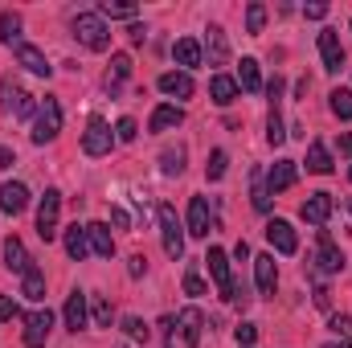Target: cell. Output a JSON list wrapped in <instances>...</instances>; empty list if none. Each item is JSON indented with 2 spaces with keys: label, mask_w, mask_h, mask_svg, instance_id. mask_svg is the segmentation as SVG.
<instances>
[{
  "label": "cell",
  "mask_w": 352,
  "mask_h": 348,
  "mask_svg": "<svg viewBox=\"0 0 352 348\" xmlns=\"http://www.w3.org/2000/svg\"><path fill=\"white\" fill-rule=\"evenodd\" d=\"M160 328L168 332V348H197L201 332H205V316H201V307H184L180 316H168Z\"/></svg>",
  "instance_id": "1"
},
{
  "label": "cell",
  "mask_w": 352,
  "mask_h": 348,
  "mask_svg": "<svg viewBox=\"0 0 352 348\" xmlns=\"http://www.w3.org/2000/svg\"><path fill=\"white\" fill-rule=\"evenodd\" d=\"M70 29H74L78 45H87L90 54H102V50H111V29H107V21H102L98 12H78Z\"/></svg>",
  "instance_id": "2"
},
{
  "label": "cell",
  "mask_w": 352,
  "mask_h": 348,
  "mask_svg": "<svg viewBox=\"0 0 352 348\" xmlns=\"http://www.w3.org/2000/svg\"><path fill=\"white\" fill-rule=\"evenodd\" d=\"M58 131H62V102L54 98V94H45V102L37 107V115H33V144H50V140H58Z\"/></svg>",
  "instance_id": "3"
},
{
  "label": "cell",
  "mask_w": 352,
  "mask_h": 348,
  "mask_svg": "<svg viewBox=\"0 0 352 348\" xmlns=\"http://www.w3.org/2000/svg\"><path fill=\"white\" fill-rule=\"evenodd\" d=\"M156 217H160V238H164V254H168V259H184V226H180L176 209H173V205H160V209H156Z\"/></svg>",
  "instance_id": "4"
},
{
  "label": "cell",
  "mask_w": 352,
  "mask_h": 348,
  "mask_svg": "<svg viewBox=\"0 0 352 348\" xmlns=\"http://www.w3.org/2000/svg\"><path fill=\"white\" fill-rule=\"evenodd\" d=\"M115 148V131H111V123L102 119V115H90L87 131H82V152L87 156H107Z\"/></svg>",
  "instance_id": "5"
},
{
  "label": "cell",
  "mask_w": 352,
  "mask_h": 348,
  "mask_svg": "<svg viewBox=\"0 0 352 348\" xmlns=\"http://www.w3.org/2000/svg\"><path fill=\"white\" fill-rule=\"evenodd\" d=\"M58 217H62V193H58V188H45V197H41V205H37V234H41L45 242L58 238Z\"/></svg>",
  "instance_id": "6"
},
{
  "label": "cell",
  "mask_w": 352,
  "mask_h": 348,
  "mask_svg": "<svg viewBox=\"0 0 352 348\" xmlns=\"http://www.w3.org/2000/svg\"><path fill=\"white\" fill-rule=\"evenodd\" d=\"M0 98H4V111H8V115H16V119H29V115H37V102H33V94L16 87V83H12V74L0 83Z\"/></svg>",
  "instance_id": "7"
},
{
  "label": "cell",
  "mask_w": 352,
  "mask_h": 348,
  "mask_svg": "<svg viewBox=\"0 0 352 348\" xmlns=\"http://www.w3.org/2000/svg\"><path fill=\"white\" fill-rule=\"evenodd\" d=\"M316 266H320L324 274H340V270H344V250L332 242L328 230H320V238H316Z\"/></svg>",
  "instance_id": "8"
},
{
  "label": "cell",
  "mask_w": 352,
  "mask_h": 348,
  "mask_svg": "<svg viewBox=\"0 0 352 348\" xmlns=\"http://www.w3.org/2000/svg\"><path fill=\"white\" fill-rule=\"evenodd\" d=\"M50 332H54V312H50V307L25 316V348H45Z\"/></svg>",
  "instance_id": "9"
},
{
  "label": "cell",
  "mask_w": 352,
  "mask_h": 348,
  "mask_svg": "<svg viewBox=\"0 0 352 348\" xmlns=\"http://www.w3.org/2000/svg\"><path fill=\"white\" fill-rule=\"evenodd\" d=\"M266 242H270V250H278V254H295V250H299V234H295V226L283 221V217H274V221L266 226Z\"/></svg>",
  "instance_id": "10"
},
{
  "label": "cell",
  "mask_w": 352,
  "mask_h": 348,
  "mask_svg": "<svg viewBox=\"0 0 352 348\" xmlns=\"http://www.w3.org/2000/svg\"><path fill=\"white\" fill-rule=\"evenodd\" d=\"M332 209H336V201H332V193H311L303 205H299V217L307 221V226H324L328 217H332Z\"/></svg>",
  "instance_id": "11"
},
{
  "label": "cell",
  "mask_w": 352,
  "mask_h": 348,
  "mask_svg": "<svg viewBox=\"0 0 352 348\" xmlns=\"http://www.w3.org/2000/svg\"><path fill=\"white\" fill-rule=\"evenodd\" d=\"M62 316H66V328L70 332H82L87 328V316H90V295L87 291H70V299H66V307H62Z\"/></svg>",
  "instance_id": "12"
},
{
  "label": "cell",
  "mask_w": 352,
  "mask_h": 348,
  "mask_svg": "<svg viewBox=\"0 0 352 348\" xmlns=\"http://www.w3.org/2000/svg\"><path fill=\"white\" fill-rule=\"evenodd\" d=\"M320 58H324V70L328 74H340L344 70V45H340L336 29H324L320 33Z\"/></svg>",
  "instance_id": "13"
},
{
  "label": "cell",
  "mask_w": 352,
  "mask_h": 348,
  "mask_svg": "<svg viewBox=\"0 0 352 348\" xmlns=\"http://www.w3.org/2000/svg\"><path fill=\"white\" fill-rule=\"evenodd\" d=\"M16 62H21V66H25L29 74H37V78H50V74H54L50 58H45V54H41L37 45H29V41H21V45H16Z\"/></svg>",
  "instance_id": "14"
},
{
  "label": "cell",
  "mask_w": 352,
  "mask_h": 348,
  "mask_svg": "<svg viewBox=\"0 0 352 348\" xmlns=\"http://www.w3.org/2000/svg\"><path fill=\"white\" fill-rule=\"evenodd\" d=\"M0 209H4L8 217L25 213V209H29V188H25L21 180H8V184H0Z\"/></svg>",
  "instance_id": "15"
},
{
  "label": "cell",
  "mask_w": 352,
  "mask_h": 348,
  "mask_svg": "<svg viewBox=\"0 0 352 348\" xmlns=\"http://www.w3.org/2000/svg\"><path fill=\"white\" fill-rule=\"evenodd\" d=\"M205 54H209V66H226L230 62V41H226V29L221 25H209L205 29Z\"/></svg>",
  "instance_id": "16"
},
{
  "label": "cell",
  "mask_w": 352,
  "mask_h": 348,
  "mask_svg": "<svg viewBox=\"0 0 352 348\" xmlns=\"http://www.w3.org/2000/svg\"><path fill=\"white\" fill-rule=\"evenodd\" d=\"M4 266H8L12 274H21V279L33 270V259H29V250H25L21 238H4Z\"/></svg>",
  "instance_id": "17"
},
{
  "label": "cell",
  "mask_w": 352,
  "mask_h": 348,
  "mask_svg": "<svg viewBox=\"0 0 352 348\" xmlns=\"http://www.w3.org/2000/svg\"><path fill=\"white\" fill-rule=\"evenodd\" d=\"M156 87L164 90L168 98H192L197 83H192V74H184V70H168V74H160V83H156Z\"/></svg>",
  "instance_id": "18"
},
{
  "label": "cell",
  "mask_w": 352,
  "mask_h": 348,
  "mask_svg": "<svg viewBox=\"0 0 352 348\" xmlns=\"http://www.w3.org/2000/svg\"><path fill=\"white\" fill-rule=\"evenodd\" d=\"M184 123V111L176 107V102H160L156 111H152V119H148V131H173Z\"/></svg>",
  "instance_id": "19"
},
{
  "label": "cell",
  "mask_w": 352,
  "mask_h": 348,
  "mask_svg": "<svg viewBox=\"0 0 352 348\" xmlns=\"http://www.w3.org/2000/svg\"><path fill=\"white\" fill-rule=\"evenodd\" d=\"M295 184V160H274V168L266 173V193H287Z\"/></svg>",
  "instance_id": "20"
},
{
  "label": "cell",
  "mask_w": 352,
  "mask_h": 348,
  "mask_svg": "<svg viewBox=\"0 0 352 348\" xmlns=\"http://www.w3.org/2000/svg\"><path fill=\"white\" fill-rule=\"evenodd\" d=\"M87 238H90V250H94L98 259H111V254H115V238H111V226H107V221H90Z\"/></svg>",
  "instance_id": "21"
},
{
  "label": "cell",
  "mask_w": 352,
  "mask_h": 348,
  "mask_svg": "<svg viewBox=\"0 0 352 348\" xmlns=\"http://www.w3.org/2000/svg\"><path fill=\"white\" fill-rule=\"evenodd\" d=\"M188 234L192 238H209V201L205 197L188 201Z\"/></svg>",
  "instance_id": "22"
},
{
  "label": "cell",
  "mask_w": 352,
  "mask_h": 348,
  "mask_svg": "<svg viewBox=\"0 0 352 348\" xmlns=\"http://www.w3.org/2000/svg\"><path fill=\"white\" fill-rule=\"evenodd\" d=\"M238 94H242V90H238V78H230V74H213V78H209V98H213L217 107H230Z\"/></svg>",
  "instance_id": "23"
},
{
  "label": "cell",
  "mask_w": 352,
  "mask_h": 348,
  "mask_svg": "<svg viewBox=\"0 0 352 348\" xmlns=\"http://www.w3.org/2000/svg\"><path fill=\"white\" fill-rule=\"evenodd\" d=\"M201 54H205V50H201L192 37H180V41H173V58H176V66H180L184 74H188L192 66H201Z\"/></svg>",
  "instance_id": "24"
},
{
  "label": "cell",
  "mask_w": 352,
  "mask_h": 348,
  "mask_svg": "<svg viewBox=\"0 0 352 348\" xmlns=\"http://www.w3.org/2000/svg\"><path fill=\"white\" fill-rule=\"evenodd\" d=\"M62 242H66V254H70V259L74 262H82L90 254V238H87V226H78V221H74V226H70V230H66V238H62Z\"/></svg>",
  "instance_id": "25"
},
{
  "label": "cell",
  "mask_w": 352,
  "mask_h": 348,
  "mask_svg": "<svg viewBox=\"0 0 352 348\" xmlns=\"http://www.w3.org/2000/svg\"><path fill=\"white\" fill-rule=\"evenodd\" d=\"M205 262H209L213 283H217V287H221V295H226V287H230V259H226V250H221V246H209Z\"/></svg>",
  "instance_id": "26"
},
{
  "label": "cell",
  "mask_w": 352,
  "mask_h": 348,
  "mask_svg": "<svg viewBox=\"0 0 352 348\" xmlns=\"http://www.w3.org/2000/svg\"><path fill=\"white\" fill-rule=\"evenodd\" d=\"M254 279H258V291H263V295H274V283H278L274 254H258V259H254Z\"/></svg>",
  "instance_id": "27"
},
{
  "label": "cell",
  "mask_w": 352,
  "mask_h": 348,
  "mask_svg": "<svg viewBox=\"0 0 352 348\" xmlns=\"http://www.w3.org/2000/svg\"><path fill=\"white\" fill-rule=\"evenodd\" d=\"M238 90H246V94L263 90V70H258L254 58H242V66H238Z\"/></svg>",
  "instance_id": "28"
},
{
  "label": "cell",
  "mask_w": 352,
  "mask_h": 348,
  "mask_svg": "<svg viewBox=\"0 0 352 348\" xmlns=\"http://www.w3.org/2000/svg\"><path fill=\"white\" fill-rule=\"evenodd\" d=\"M307 173H316V176L332 173V152H328L320 140H311V148H307Z\"/></svg>",
  "instance_id": "29"
},
{
  "label": "cell",
  "mask_w": 352,
  "mask_h": 348,
  "mask_svg": "<svg viewBox=\"0 0 352 348\" xmlns=\"http://www.w3.org/2000/svg\"><path fill=\"white\" fill-rule=\"evenodd\" d=\"M21 295H25V299H33V303H37V299H45V274H41V266H33V270L21 279Z\"/></svg>",
  "instance_id": "30"
},
{
  "label": "cell",
  "mask_w": 352,
  "mask_h": 348,
  "mask_svg": "<svg viewBox=\"0 0 352 348\" xmlns=\"http://www.w3.org/2000/svg\"><path fill=\"white\" fill-rule=\"evenodd\" d=\"M90 320H94L98 328H111V324H115V307H111L107 295H90Z\"/></svg>",
  "instance_id": "31"
},
{
  "label": "cell",
  "mask_w": 352,
  "mask_h": 348,
  "mask_svg": "<svg viewBox=\"0 0 352 348\" xmlns=\"http://www.w3.org/2000/svg\"><path fill=\"white\" fill-rule=\"evenodd\" d=\"M0 41H4V45H21V17H16L12 8L0 12Z\"/></svg>",
  "instance_id": "32"
},
{
  "label": "cell",
  "mask_w": 352,
  "mask_h": 348,
  "mask_svg": "<svg viewBox=\"0 0 352 348\" xmlns=\"http://www.w3.org/2000/svg\"><path fill=\"white\" fill-rule=\"evenodd\" d=\"M160 173H164V176H180V173H184V148H180V144L160 152Z\"/></svg>",
  "instance_id": "33"
},
{
  "label": "cell",
  "mask_w": 352,
  "mask_h": 348,
  "mask_svg": "<svg viewBox=\"0 0 352 348\" xmlns=\"http://www.w3.org/2000/svg\"><path fill=\"white\" fill-rule=\"evenodd\" d=\"M328 102H332V115L336 119H352V90L349 87H336L328 94Z\"/></svg>",
  "instance_id": "34"
},
{
  "label": "cell",
  "mask_w": 352,
  "mask_h": 348,
  "mask_svg": "<svg viewBox=\"0 0 352 348\" xmlns=\"http://www.w3.org/2000/svg\"><path fill=\"white\" fill-rule=\"evenodd\" d=\"M123 78H131V58H127V54H111V74H107V87H119Z\"/></svg>",
  "instance_id": "35"
},
{
  "label": "cell",
  "mask_w": 352,
  "mask_h": 348,
  "mask_svg": "<svg viewBox=\"0 0 352 348\" xmlns=\"http://www.w3.org/2000/svg\"><path fill=\"white\" fill-rule=\"evenodd\" d=\"M263 29H266V4L250 0V4H246V33H250V37H258Z\"/></svg>",
  "instance_id": "36"
},
{
  "label": "cell",
  "mask_w": 352,
  "mask_h": 348,
  "mask_svg": "<svg viewBox=\"0 0 352 348\" xmlns=\"http://www.w3.org/2000/svg\"><path fill=\"white\" fill-rule=\"evenodd\" d=\"M135 12H140L135 4H111V0L98 4V17H102V21H107V17H111V21H131Z\"/></svg>",
  "instance_id": "37"
},
{
  "label": "cell",
  "mask_w": 352,
  "mask_h": 348,
  "mask_svg": "<svg viewBox=\"0 0 352 348\" xmlns=\"http://www.w3.org/2000/svg\"><path fill=\"white\" fill-rule=\"evenodd\" d=\"M266 140H270V148H278V144L287 140V127H283L278 107H270V115H266Z\"/></svg>",
  "instance_id": "38"
},
{
  "label": "cell",
  "mask_w": 352,
  "mask_h": 348,
  "mask_svg": "<svg viewBox=\"0 0 352 348\" xmlns=\"http://www.w3.org/2000/svg\"><path fill=\"white\" fill-rule=\"evenodd\" d=\"M123 332H127L131 345H148V336H152V328H148L140 316H127V320H123Z\"/></svg>",
  "instance_id": "39"
},
{
  "label": "cell",
  "mask_w": 352,
  "mask_h": 348,
  "mask_svg": "<svg viewBox=\"0 0 352 348\" xmlns=\"http://www.w3.org/2000/svg\"><path fill=\"white\" fill-rule=\"evenodd\" d=\"M226 168H230V156H226L221 148H217V152H209V164H205V176H209V180H221V176H226Z\"/></svg>",
  "instance_id": "40"
},
{
  "label": "cell",
  "mask_w": 352,
  "mask_h": 348,
  "mask_svg": "<svg viewBox=\"0 0 352 348\" xmlns=\"http://www.w3.org/2000/svg\"><path fill=\"white\" fill-rule=\"evenodd\" d=\"M135 135H140V127H135V119H127V115H123V119L115 123V144H131Z\"/></svg>",
  "instance_id": "41"
},
{
  "label": "cell",
  "mask_w": 352,
  "mask_h": 348,
  "mask_svg": "<svg viewBox=\"0 0 352 348\" xmlns=\"http://www.w3.org/2000/svg\"><path fill=\"white\" fill-rule=\"evenodd\" d=\"M250 201H254L258 213H270V193H266V184H263V176L258 173H254V193H250Z\"/></svg>",
  "instance_id": "42"
},
{
  "label": "cell",
  "mask_w": 352,
  "mask_h": 348,
  "mask_svg": "<svg viewBox=\"0 0 352 348\" xmlns=\"http://www.w3.org/2000/svg\"><path fill=\"white\" fill-rule=\"evenodd\" d=\"M234 336H238V348H254L258 328H254V324H238V328H234Z\"/></svg>",
  "instance_id": "43"
},
{
  "label": "cell",
  "mask_w": 352,
  "mask_h": 348,
  "mask_svg": "<svg viewBox=\"0 0 352 348\" xmlns=\"http://www.w3.org/2000/svg\"><path fill=\"white\" fill-rule=\"evenodd\" d=\"M205 291H209L205 279H201L197 270H188V274H184V295H205Z\"/></svg>",
  "instance_id": "44"
},
{
  "label": "cell",
  "mask_w": 352,
  "mask_h": 348,
  "mask_svg": "<svg viewBox=\"0 0 352 348\" xmlns=\"http://www.w3.org/2000/svg\"><path fill=\"white\" fill-rule=\"evenodd\" d=\"M127 274H131V279H144V274H148V259H144V254H131V259H127Z\"/></svg>",
  "instance_id": "45"
},
{
  "label": "cell",
  "mask_w": 352,
  "mask_h": 348,
  "mask_svg": "<svg viewBox=\"0 0 352 348\" xmlns=\"http://www.w3.org/2000/svg\"><path fill=\"white\" fill-rule=\"evenodd\" d=\"M303 17H307V21H324V17H328V4H324V0H311V4H303Z\"/></svg>",
  "instance_id": "46"
},
{
  "label": "cell",
  "mask_w": 352,
  "mask_h": 348,
  "mask_svg": "<svg viewBox=\"0 0 352 348\" xmlns=\"http://www.w3.org/2000/svg\"><path fill=\"white\" fill-rule=\"evenodd\" d=\"M21 316V307H16V299H8V295H0V320H16Z\"/></svg>",
  "instance_id": "47"
},
{
  "label": "cell",
  "mask_w": 352,
  "mask_h": 348,
  "mask_svg": "<svg viewBox=\"0 0 352 348\" xmlns=\"http://www.w3.org/2000/svg\"><path fill=\"white\" fill-rule=\"evenodd\" d=\"M328 328H332V332H336V336H349L352 320H349V316H332V320H328Z\"/></svg>",
  "instance_id": "48"
},
{
  "label": "cell",
  "mask_w": 352,
  "mask_h": 348,
  "mask_svg": "<svg viewBox=\"0 0 352 348\" xmlns=\"http://www.w3.org/2000/svg\"><path fill=\"white\" fill-rule=\"evenodd\" d=\"M266 94H270V107H278V98H283V74H274V83L266 87Z\"/></svg>",
  "instance_id": "49"
},
{
  "label": "cell",
  "mask_w": 352,
  "mask_h": 348,
  "mask_svg": "<svg viewBox=\"0 0 352 348\" xmlns=\"http://www.w3.org/2000/svg\"><path fill=\"white\" fill-rule=\"evenodd\" d=\"M316 307H324V312L332 307V291L328 287H316Z\"/></svg>",
  "instance_id": "50"
},
{
  "label": "cell",
  "mask_w": 352,
  "mask_h": 348,
  "mask_svg": "<svg viewBox=\"0 0 352 348\" xmlns=\"http://www.w3.org/2000/svg\"><path fill=\"white\" fill-rule=\"evenodd\" d=\"M12 164H16V152L0 144V173H4V168H12Z\"/></svg>",
  "instance_id": "51"
},
{
  "label": "cell",
  "mask_w": 352,
  "mask_h": 348,
  "mask_svg": "<svg viewBox=\"0 0 352 348\" xmlns=\"http://www.w3.org/2000/svg\"><path fill=\"white\" fill-rule=\"evenodd\" d=\"M127 37H131V45H144V37H148V29H144V25H131V29H127Z\"/></svg>",
  "instance_id": "52"
},
{
  "label": "cell",
  "mask_w": 352,
  "mask_h": 348,
  "mask_svg": "<svg viewBox=\"0 0 352 348\" xmlns=\"http://www.w3.org/2000/svg\"><path fill=\"white\" fill-rule=\"evenodd\" d=\"M111 221H115V226H119V230H127V226H131V221H127V213H123V209H119V205H115V209H111Z\"/></svg>",
  "instance_id": "53"
},
{
  "label": "cell",
  "mask_w": 352,
  "mask_h": 348,
  "mask_svg": "<svg viewBox=\"0 0 352 348\" xmlns=\"http://www.w3.org/2000/svg\"><path fill=\"white\" fill-rule=\"evenodd\" d=\"M234 259L246 262V259H250V246H246V242H238V246H234Z\"/></svg>",
  "instance_id": "54"
},
{
  "label": "cell",
  "mask_w": 352,
  "mask_h": 348,
  "mask_svg": "<svg viewBox=\"0 0 352 348\" xmlns=\"http://www.w3.org/2000/svg\"><path fill=\"white\" fill-rule=\"evenodd\" d=\"M340 152H344V156H352V131H344V135H340Z\"/></svg>",
  "instance_id": "55"
},
{
  "label": "cell",
  "mask_w": 352,
  "mask_h": 348,
  "mask_svg": "<svg viewBox=\"0 0 352 348\" xmlns=\"http://www.w3.org/2000/svg\"><path fill=\"white\" fill-rule=\"evenodd\" d=\"M344 348H352V336H349V340H344Z\"/></svg>",
  "instance_id": "56"
},
{
  "label": "cell",
  "mask_w": 352,
  "mask_h": 348,
  "mask_svg": "<svg viewBox=\"0 0 352 348\" xmlns=\"http://www.w3.org/2000/svg\"><path fill=\"white\" fill-rule=\"evenodd\" d=\"M119 348H131V340H127V345H119Z\"/></svg>",
  "instance_id": "57"
},
{
  "label": "cell",
  "mask_w": 352,
  "mask_h": 348,
  "mask_svg": "<svg viewBox=\"0 0 352 348\" xmlns=\"http://www.w3.org/2000/svg\"><path fill=\"white\" fill-rule=\"evenodd\" d=\"M324 348H340V345H324Z\"/></svg>",
  "instance_id": "58"
},
{
  "label": "cell",
  "mask_w": 352,
  "mask_h": 348,
  "mask_svg": "<svg viewBox=\"0 0 352 348\" xmlns=\"http://www.w3.org/2000/svg\"><path fill=\"white\" fill-rule=\"evenodd\" d=\"M349 176H352V168H349Z\"/></svg>",
  "instance_id": "59"
}]
</instances>
